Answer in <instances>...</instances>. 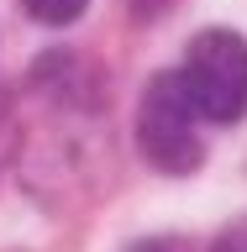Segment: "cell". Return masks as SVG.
Listing matches in <instances>:
<instances>
[{
	"label": "cell",
	"instance_id": "6da1fadb",
	"mask_svg": "<svg viewBox=\"0 0 247 252\" xmlns=\"http://www.w3.org/2000/svg\"><path fill=\"white\" fill-rule=\"evenodd\" d=\"M189 105L205 121H242L247 116V42L237 32H200L179 68Z\"/></svg>",
	"mask_w": 247,
	"mask_h": 252
},
{
	"label": "cell",
	"instance_id": "7a4b0ae2",
	"mask_svg": "<svg viewBox=\"0 0 247 252\" xmlns=\"http://www.w3.org/2000/svg\"><path fill=\"white\" fill-rule=\"evenodd\" d=\"M200 110L189 105L179 74H158L142 94V110H137V142L142 153L153 158L163 173H195L205 158V142H200Z\"/></svg>",
	"mask_w": 247,
	"mask_h": 252
},
{
	"label": "cell",
	"instance_id": "3957f363",
	"mask_svg": "<svg viewBox=\"0 0 247 252\" xmlns=\"http://www.w3.org/2000/svg\"><path fill=\"white\" fill-rule=\"evenodd\" d=\"M84 5H90V0H27V11L37 16V21H47V27H69V21H79Z\"/></svg>",
	"mask_w": 247,
	"mask_h": 252
},
{
	"label": "cell",
	"instance_id": "277c9868",
	"mask_svg": "<svg viewBox=\"0 0 247 252\" xmlns=\"http://www.w3.org/2000/svg\"><path fill=\"white\" fill-rule=\"evenodd\" d=\"M211 252H247V220H237L232 231H221L216 236V247Z\"/></svg>",
	"mask_w": 247,
	"mask_h": 252
}]
</instances>
